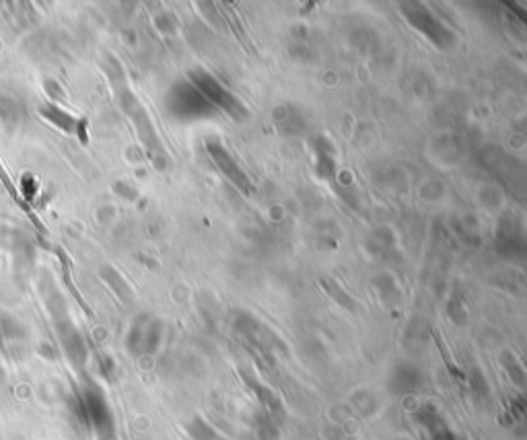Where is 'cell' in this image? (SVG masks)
I'll return each mask as SVG.
<instances>
[{
  "instance_id": "cell-10",
  "label": "cell",
  "mask_w": 527,
  "mask_h": 440,
  "mask_svg": "<svg viewBox=\"0 0 527 440\" xmlns=\"http://www.w3.org/2000/svg\"><path fill=\"white\" fill-rule=\"evenodd\" d=\"M0 182H2V185L6 187V191L13 196V200L15 202H19V204H23L21 200H19V191H17V187H15V184L10 182V177H8V173L4 171V167H2V163H0Z\"/></svg>"
},
{
  "instance_id": "cell-6",
  "label": "cell",
  "mask_w": 527,
  "mask_h": 440,
  "mask_svg": "<svg viewBox=\"0 0 527 440\" xmlns=\"http://www.w3.org/2000/svg\"><path fill=\"white\" fill-rule=\"evenodd\" d=\"M163 333V323L151 315H140L130 331V344L138 352H152L159 346Z\"/></svg>"
},
{
  "instance_id": "cell-7",
  "label": "cell",
  "mask_w": 527,
  "mask_h": 440,
  "mask_svg": "<svg viewBox=\"0 0 527 440\" xmlns=\"http://www.w3.org/2000/svg\"><path fill=\"white\" fill-rule=\"evenodd\" d=\"M322 286L326 288V293L330 294L336 302H338L340 307H344V309H354L356 307V302L350 298V294H346V291H342L336 282H332V280H322Z\"/></svg>"
},
{
  "instance_id": "cell-1",
  "label": "cell",
  "mask_w": 527,
  "mask_h": 440,
  "mask_svg": "<svg viewBox=\"0 0 527 440\" xmlns=\"http://www.w3.org/2000/svg\"><path fill=\"white\" fill-rule=\"evenodd\" d=\"M165 110L175 122H198L215 115V108L189 85L188 80H180L171 85L165 95Z\"/></svg>"
},
{
  "instance_id": "cell-3",
  "label": "cell",
  "mask_w": 527,
  "mask_h": 440,
  "mask_svg": "<svg viewBox=\"0 0 527 440\" xmlns=\"http://www.w3.org/2000/svg\"><path fill=\"white\" fill-rule=\"evenodd\" d=\"M402 15L404 19L414 27L418 34L426 37L435 47L439 50H447L455 43V34L452 29L426 6L422 4H402Z\"/></svg>"
},
{
  "instance_id": "cell-2",
  "label": "cell",
  "mask_w": 527,
  "mask_h": 440,
  "mask_svg": "<svg viewBox=\"0 0 527 440\" xmlns=\"http://www.w3.org/2000/svg\"><path fill=\"white\" fill-rule=\"evenodd\" d=\"M188 82L217 110H221L233 119L241 122L247 117V108L241 103L239 97H235L221 80H217L210 73L204 68H194L188 73Z\"/></svg>"
},
{
  "instance_id": "cell-5",
  "label": "cell",
  "mask_w": 527,
  "mask_h": 440,
  "mask_svg": "<svg viewBox=\"0 0 527 440\" xmlns=\"http://www.w3.org/2000/svg\"><path fill=\"white\" fill-rule=\"evenodd\" d=\"M206 152H208L210 161L219 167V171H221L226 179L235 185L241 193H252V191H254V185L250 182L247 173L239 167V163L235 161V156L229 152V148H226L221 140H217V138L206 140Z\"/></svg>"
},
{
  "instance_id": "cell-9",
  "label": "cell",
  "mask_w": 527,
  "mask_h": 440,
  "mask_svg": "<svg viewBox=\"0 0 527 440\" xmlns=\"http://www.w3.org/2000/svg\"><path fill=\"white\" fill-rule=\"evenodd\" d=\"M110 274H112V278H113V280H112L113 286L117 288V294H120L122 298H126V300L134 298V294H132V291H130V286H128V284H126V282L122 280V276H120L117 272H113V270L110 272Z\"/></svg>"
},
{
  "instance_id": "cell-4",
  "label": "cell",
  "mask_w": 527,
  "mask_h": 440,
  "mask_svg": "<svg viewBox=\"0 0 527 440\" xmlns=\"http://www.w3.org/2000/svg\"><path fill=\"white\" fill-rule=\"evenodd\" d=\"M122 108L128 113V117L134 122V128H136V132L140 136V142L147 147L151 159L154 161V165L163 167L165 161H167V152H165V148H163L159 136H157V130L152 126L151 115L147 113L145 105L130 91H124V95H122Z\"/></svg>"
},
{
  "instance_id": "cell-8",
  "label": "cell",
  "mask_w": 527,
  "mask_h": 440,
  "mask_svg": "<svg viewBox=\"0 0 527 440\" xmlns=\"http://www.w3.org/2000/svg\"><path fill=\"white\" fill-rule=\"evenodd\" d=\"M315 173L319 175V179H326V182L334 179V175H336V161H334V156L332 154H319L315 159Z\"/></svg>"
}]
</instances>
